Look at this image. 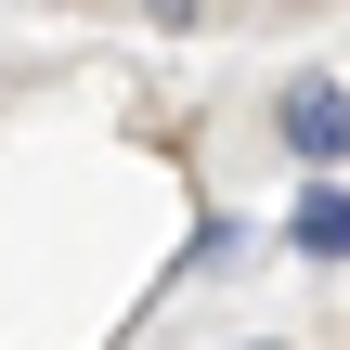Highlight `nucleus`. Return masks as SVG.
I'll use <instances>...</instances> for the list:
<instances>
[{
    "label": "nucleus",
    "instance_id": "f257e3e1",
    "mask_svg": "<svg viewBox=\"0 0 350 350\" xmlns=\"http://www.w3.org/2000/svg\"><path fill=\"white\" fill-rule=\"evenodd\" d=\"M273 143L299 169H350V78H286L273 91Z\"/></svg>",
    "mask_w": 350,
    "mask_h": 350
},
{
    "label": "nucleus",
    "instance_id": "f03ea898",
    "mask_svg": "<svg viewBox=\"0 0 350 350\" xmlns=\"http://www.w3.org/2000/svg\"><path fill=\"white\" fill-rule=\"evenodd\" d=\"M286 234H299V247H312V260H350V195H325V182H312V195H299V221H286Z\"/></svg>",
    "mask_w": 350,
    "mask_h": 350
},
{
    "label": "nucleus",
    "instance_id": "7ed1b4c3",
    "mask_svg": "<svg viewBox=\"0 0 350 350\" xmlns=\"http://www.w3.org/2000/svg\"><path fill=\"white\" fill-rule=\"evenodd\" d=\"M143 13H156V26H208V0H143Z\"/></svg>",
    "mask_w": 350,
    "mask_h": 350
},
{
    "label": "nucleus",
    "instance_id": "20e7f679",
    "mask_svg": "<svg viewBox=\"0 0 350 350\" xmlns=\"http://www.w3.org/2000/svg\"><path fill=\"white\" fill-rule=\"evenodd\" d=\"M247 350H286V338H247Z\"/></svg>",
    "mask_w": 350,
    "mask_h": 350
}]
</instances>
